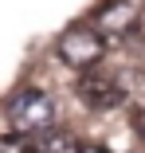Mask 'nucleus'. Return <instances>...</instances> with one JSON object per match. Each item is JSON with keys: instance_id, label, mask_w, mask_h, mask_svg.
Wrapping results in <instances>:
<instances>
[{"instance_id": "1", "label": "nucleus", "mask_w": 145, "mask_h": 153, "mask_svg": "<svg viewBox=\"0 0 145 153\" xmlns=\"http://www.w3.org/2000/svg\"><path fill=\"white\" fill-rule=\"evenodd\" d=\"M4 118H8L12 134H20V137H39V134H47V130L55 126V102L43 94L39 86H24V90H16V94L8 98Z\"/></svg>"}, {"instance_id": "2", "label": "nucleus", "mask_w": 145, "mask_h": 153, "mask_svg": "<svg viewBox=\"0 0 145 153\" xmlns=\"http://www.w3.org/2000/svg\"><path fill=\"white\" fill-rule=\"evenodd\" d=\"M55 55H59V63H67L75 71H90L106 55V36L94 24H75V27H67V32L55 39Z\"/></svg>"}, {"instance_id": "3", "label": "nucleus", "mask_w": 145, "mask_h": 153, "mask_svg": "<svg viewBox=\"0 0 145 153\" xmlns=\"http://www.w3.org/2000/svg\"><path fill=\"white\" fill-rule=\"evenodd\" d=\"M141 20V0H102L94 8V27L102 36H126Z\"/></svg>"}, {"instance_id": "4", "label": "nucleus", "mask_w": 145, "mask_h": 153, "mask_svg": "<svg viewBox=\"0 0 145 153\" xmlns=\"http://www.w3.org/2000/svg\"><path fill=\"white\" fill-rule=\"evenodd\" d=\"M78 98H82L86 106H94V110H110V106H118V102L126 98V90H122L118 79H110V75L82 71V79H78Z\"/></svg>"}, {"instance_id": "5", "label": "nucleus", "mask_w": 145, "mask_h": 153, "mask_svg": "<svg viewBox=\"0 0 145 153\" xmlns=\"http://www.w3.org/2000/svg\"><path fill=\"white\" fill-rule=\"evenodd\" d=\"M82 141L67 130H47L39 137H32V153H78Z\"/></svg>"}, {"instance_id": "6", "label": "nucleus", "mask_w": 145, "mask_h": 153, "mask_svg": "<svg viewBox=\"0 0 145 153\" xmlns=\"http://www.w3.org/2000/svg\"><path fill=\"white\" fill-rule=\"evenodd\" d=\"M0 153H32V141L20 134H8V137H0Z\"/></svg>"}, {"instance_id": "7", "label": "nucleus", "mask_w": 145, "mask_h": 153, "mask_svg": "<svg viewBox=\"0 0 145 153\" xmlns=\"http://www.w3.org/2000/svg\"><path fill=\"white\" fill-rule=\"evenodd\" d=\"M78 153H114V149H106V145H82Z\"/></svg>"}]
</instances>
